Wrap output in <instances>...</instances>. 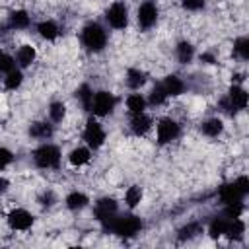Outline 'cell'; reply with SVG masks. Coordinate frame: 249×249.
<instances>
[{"mask_svg": "<svg viewBox=\"0 0 249 249\" xmlns=\"http://www.w3.org/2000/svg\"><path fill=\"white\" fill-rule=\"evenodd\" d=\"M80 41L84 45L86 51L89 53H101L105 51L107 47V41H109V35H107V29L105 25H101L99 21H88L82 31H80Z\"/></svg>", "mask_w": 249, "mask_h": 249, "instance_id": "cell-2", "label": "cell"}, {"mask_svg": "<svg viewBox=\"0 0 249 249\" xmlns=\"http://www.w3.org/2000/svg\"><path fill=\"white\" fill-rule=\"evenodd\" d=\"M89 161H91V148H88L86 144L84 146H74L68 152V163L72 167H84Z\"/></svg>", "mask_w": 249, "mask_h": 249, "instance_id": "cell-18", "label": "cell"}, {"mask_svg": "<svg viewBox=\"0 0 249 249\" xmlns=\"http://www.w3.org/2000/svg\"><path fill=\"white\" fill-rule=\"evenodd\" d=\"M115 107H117V97H115V93H111L109 89H97V91H93V95H91V101H89V109H88V111H91L93 117L103 119V117L113 115Z\"/></svg>", "mask_w": 249, "mask_h": 249, "instance_id": "cell-4", "label": "cell"}, {"mask_svg": "<svg viewBox=\"0 0 249 249\" xmlns=\"http://www.w3.org/2000/svg\"><path fill=\"white\" fill-rule=\"evenodd\" d=\"M158 19H160V10H158L156 2L144 0L138 6V10H136V23H138V27L142 31H148V29H152L158 23Z\"/></svg>", "mask_w": 249, "mask_h": 249, "instance_id": "cell-9", "label": "cell"}, {"mask_svg": "<svg viewBox=\"0 0 249 249\" xmlns=\"http://www.w3.org/2000/svg\"><path fill=\"white\" fill-rule=\"evenodd\" d=\"M124 82L132 91H138L146 82H148V74L140 68H128L124 74Z\"/></svg>", "mask_w": 249, "mask_h": 249, "instance_id": "cell-24", "label": "cell"}, {"mask_svg": "<svg viewBox=\"0 0 249 249\" xmlns=\"http://www.w3.org/2000/svg\"><path fill=\"white\" fill-rule=\"evenodd\" d=\"M233 183L237 185V189L247 196L249 195V179H247V175H239V177H235L233 179Z\"/></svg>", "mask_w": 249, "mask_h": 249, "instance_id": "cell-38", "label": "cell"}, {"mask_svg": "<svg viewBox=\"0 0 249 249\" xmlns=\"http://www.w3.org/2000/svg\"><path fill=\"white\" fill-rule=\"evenodd\" d=\"M200 62H204V64H216V56L212 53H202L200 54Z\"/></svg>", "mask_w": 249, "mask_h": 249, "instance_id": "cell-39", "label": "cell"}, {"mask_svg": "<svg viewBox=\"0 0 249 249\" xmlns=\"http://www.w3.org/2000/svg\"><path fill=\"white\" fill-rule=\"evenodd\" d=\"M16 64H18V68H21V70H25V68H29L35 60H37V49L33 47V45H19L18 47V51H16Z\"/></svg>", "mask_w": 249, "mask_h": 249, "instance_id": "cell-16", "label": "cell"}, {"mask_svg": "<svg viewBox=\"0 0 249 249\" xmlns=\"http://www.w3.org/2000/svg\"><path fill=\"white\" fill-rule=\"evenodd\" d=\"M226 99L230 103V107L235 111H243L247 109V103H249V95H247V89L241 86V84H231V88L228 89L226 93Z\"/></svg>", "mask_w": 249, "mask_h": 249, "instance_id": "cell-11", "label": "cell"}, {"mask_svg": "<svg viewBox=\"0 0 249 249\" xmlns=\"http://www.w3.org/2000/svg\"><path fill=\"white\" fill-rule=\"evenodd\" d=\"M148 105H154V107H161V105H165L167 103V93H165V89H163V86H161V82H158L152 89H150V93H148Z\"/></svg>", "mask_w": 249, "mask_h": 249, "instance_id": "cell-30", "label": "cell"}, {"mask_svg": "<svg viewBox=\"0 0 249 249\" xmlns=\"http://www.w3.org/2000/svg\"><path fill=\"white\" fill-rule=\"evenodd\" d=\"M245 214V202H231V204H222V216L233 220V218H243Z\"/></svg>", "mask_w": 249, "mask_h": 249, "instance_id": "cell-31", "label": "cell"}, {"mask_svg": "<svg viewBox=\"0 0 249 249\" xmlns=\"http://www.w3.org/2000/svg\"><path fill=\"white\" fill-rule=\"evenodd\" d=\"M91 95H93V89H91V86H88V84H82L78 89H76V99L80 101V105H82V109H89V101H91Z\"/></svg>", "mask_w": 249, "mask_h": 249, "instance_id": "cell-33", "label": "cell"}, {"mask_svg": "<svg viewBox=\"0 0 249 249\" xmlns=\"http://www.w3.org/2000/svg\"><path fill=\"white\" fill-rule=\"evenodd\" d=\"M6 224L12 231H29L35 224V216L27 210V208H12L6 216Z\"/></svg>", "mask_w": 249, "mask_h": 249, "instance_id": "cell-8", "label": "cell"}, {"mask_svg": "<svg viewBox=\"0 0 249 249\" xmlns=\"http://www.w3.org/2000/svg\"><path fill=\"white\" fill-rule=\"evenodd\" d=\"M124 105H126L128 115H138V113H144V111H146V107H148V99H146L142 93L132 91V93L126 95Z\"/></svg>", "mask_w": 249, "mask_h": 249, "instance_id": "cell-21", "label": "cell"}, {"mask_svg": "<svg viewBox=\"0 0 249 249\" xmlns=\"http://www.w3.org/2000/svg\"><path fill=\"white\" fill-rule=\"evenodd\" d=\"M31 25V16L25 10H14L8 16V27L14 31H23Z\"/></svg>", "mask_w": 249, "mask_h": 249, "instance_id": "cell-20", "label": "cell"}, {"mask_svg": "<svg viewBox=\"0 0 249 249\" xmlns=\"http://www.w3.org/2000/svg\"><path fill=\"white\" fill-rule=\"evenodd\" d=\"M198 231H200V230H198V224L191 222V224H187V226H183V228L179 230V239H191V237H195Z\"/></svg>", "mask_w": 249, "mask_h": 249, "instance_id": "cell-36", "label": "cell"}, {"mask_svg": "<svg viewBox=\"0 0 249 249\" xmlns=\"http://www.w3.org/2000/svg\"><path fill=\"white\" fill-rule=\"evenodd\" d=\"M10 191V181L6 177H0V196H4Z\"/></svg>", "mask_w": 249, "mask_h": 249, "instance_id": "cell-40", "label": "cell"}, {"mask_svg": "<svg viewBox=\"0 0 249 249\" xmlns=\"http://www.w3.org/2000/svg\"><path fill=\"white\" fill-rule=\"evenodd\" d=\"M128 128L134 136L142 138L146 136L152 128H154V119L144 111V113H138V115H130V121H128Z\"/></svg>", "mask_w": 249, "mask_h": 249, "instance_id": "cell-12", "label": "cell"}, {"mask_svg": "<svg viewBox=\"0 0 249 249\" xmlns=\"http://www.w3.org/2000/svg\"><path fill=\"white\" fill-rule=\"evenodd\" d=\"M161 86H163L167 97H179V95H183L185 89H187V84H185L183 78L177 76V74H167V76L161 80Z\"/></svg>", "mask_w": 249, "mask_h": 249, "instance_id": "cell-17", "label": "cell"}, {"mask_svg": "<svg viewBox=\"0 0 249 249\" xmlns=\"http://www.w3.org/2000/svg\"><path fill=\"white\" fill-rule=\"evenodd\" d=\"M117 214H119V202L113 196H101V198L95 200V204H93V218L101 226H105Z\"/></svg>", "mask_w": 249, "mask_h": 249, "instance_id": "cell-10", "label": "cell"}, {"mask_svg": "<svg viewBox=\"0 0 249 249\" xmlns=\"http://www.w3.org/2000/svg\"><path fill=\"white\" fill-rule=\"evenodd\" d=\"M31 160L39 169H58L62 161V150L53 142H41L33 152Z\"/></svg>", "mask_w": 249, "mask_h": 249, "instance_id": "cell-3", "label": "cell"}, {"mask_svg": "<svg viewBox=\"0 0 249 249\" xmlns=\"http://www.w3.org/2000/svg\"><path fill=\"white\" fill-rule=\"evenodd\" d=\"M53 134H54V124L51 121H37V123H31L29 126V136L33 140L47 142L53 138Z\"/></svg>", "mask_w": 249, "mask_h": 249, "instance_id": "cell-15", "label": "cell"}, {"mask_svg": "<svg viewBox=\"0 0 249 249\" xmlns=\"http://www.w3.org/2000/svg\"><path fill=\"white\" fill-rule=\"evenodd\" d=\"M14 68H18V64H16V56L10 54L8 51L0 49V74H8V72H12Z\"/></svg>", "mask_w": 249, "mask_h": 249, "instance_id": "cell-34", "label": "cell"}, {"mask_svg": "<svg viewBox=\"0 0 249 249\" xmlns=\"http://www.w3.org/2000/svg\"><path fill=\"white\" fill-rule=\"evenodd\" d=\"M47 115H49V121L53 124H58L66 119V105L62 101H51L47 107Z\"/></svg>", "mask_w": 249, "mask_h": 249, "instance_id": "cell-29", "label": "cell"}, {"mask_svg": "<svg viewBox=\"0 0 249 249\" xmlns=\"http://www.w3.org/2000/svg\"><path fill=\"white\" fill-rule=\"evenodd\" d=\"M175 58L179 64H191L195 58V47L191 41H179L175 47Z\"/></svg>", "mask_w": 249, "mask_h": 249, "instance_id": "cell-26", "label": "cell"}, {"mask_svg": "<svg viewBox=\"0 0 249 249\" xmlns=\"http://www.w3.org/2000/svg\"><path fill=\"white\" fill-rule=\"evenodd\" d=\"M181 6L187 12H198L206 6V0H181Z\"/></svg>", "mask_w": 249, "mask_h": 249, "instance_id": "cell-37", "label": "cell"}, {"mask_svg": "<svg viewBox=\"0 0 249 249\" xmlns=\"http://www.w3.org/2000/svg\"><path fill=\"white\" fill-rule=\"evenodd\" d=\"M109 233L117 235V237H123V239H130V237H136L142 228H144V222L140 216H136L134 212H126V214H117L113 216L105 226H103Z\"/></svg>", "mask_w": 249, "mask_h": 249, "instance_id": "cell-1", "label": "cell"}, {"mask_svg": "<svg viewBox=\"0 0 249 249\" xmlns=\"http://www.w3.org/2000/svg\"><path fill=\"white\" fill-rule=\"evenodd\" d=\"M224 121L220 117H210L206 121L200 123V132L206 136V138H218L222 132H224Z\"/></svg>", "mask_w": 249, "mask_h": 249, "instance_id": "cell-22", "label": "cell"}, {"mask_svg": "<svg viewBox=\"0 0 249 249\" xmlns=\"http://www.w3.org/2000/svg\"><path fill=\"white\" fill-rule=\"evenodd\" d=\"M105 23L115 29V31H123L128 27V8L124 2H113L105 8Z\"/></svg>", "mask_w": 249, "mask_h": 249, "instance_id": "cell-7", "label": "cell"}, {"mask_svg": "<svg viewBox=\"0 0 249 249\" xmlns=\"http://www.w3.org/2000/svg\"><path fill=\"white\" fill-rule=\"evenodd\" d=\"M181 136V124L173 117H160L156 121V140L160 146H167Z\"/></svg>", "mask_w": 249, "mask_h": 249, "instance_id": "cell-6", "label": "cell"}, {"mask_svg": "<svg viewBox=\"0 0 249 249\" xmlns=\"http://www.w3.org/2000/svg\"><path fill=\"white\" fill-rule=\"evenodd\" d=\"M14 163V152L6 146H0V171L8 169Z\"/></svg>", "mask_w": 249, "mask_h": 249, "instance_id": "cell-35", "label": "cell"}, {"mask_svg": "<svg viewBox=\"0 0 249 249\" xmlns=\"http://www.w3.org/2000/svg\"><path fill=\"white\" fill-rule=\"evenodd\" d=\"M233 54L239 60H247L249 58V39L245 35H241V37H237L233 41Z\"/></svg>", "mask_w": 249, "mask_h": 249, "instance_id": "cell-32", "label": "cell"}, {"mask_svg": "<svg viewBox=\"0 0 249 249\" xmlns=\"http://www.w3.org/2000/svg\"><path fill=\"white\" fill-rule=\"evenodd\" d=\"M142 198H144V191H142L140 185H130V187H126V191H124V195H123V202H124V206H126L128 210H134L136 206H140V204H142Z\"/></svg>", "mask_w": 249, "mask_h": 249, "instance_id": "cell-23", "label": "cell"}, {"mask_svg": "<svg viewBox=\"0 0 249 249\" xmlns=\"http://www.w3.org/2000/svg\"><path fill=\"white\" fill-rule=\"evenodd\" d=\"M64 206L72 212H80L84 210L86 206H89V196L84 193V191H70L66 196H64Z\"/></svg>", "mask_w": 249, "mask_h": 249, "instance_id": "cell-19", "label": "cell"}, {"mask_svg": "<svg viewBox=\"0 0 249 249\" xmlns=\"http://www.w3.org/2000/svg\"><path fill=\"white\" fill-rule=\"evenodd\" d=\"M23 78H25V76H23V70H21V68H14L12 72L4 74V88H6L8 91H16V89L21 88Z\"/></svg>", "mask_w": 249, "mask_h": 249, "instance_id": "cell-28", "label": "cell"}, {"mask_svg": "<svg viewBox=\"0 0 249 249\" xmlns=\"http://www.w3.org/2000/svg\"><path fill=\"white\" fill-rule=\"evenodd\" d=\"M228 224H230V218H226V216H216V218H212V220L208 222L206 231H208V235H210L212 239H222V237L226 235V231H228Z\"/></svg>", "mask_w": 249, "mask_h": 249, "instance_id": "cell-25", "label": "cell"}, {"mask_svg": "<svg viewBox=\"0 0 249 249\" xmlns=\"http://www.w3.org/2000/svg\"><path fill=\"white\" fill-rule=\"evenodd\" d=\"M218 200L222 204H231V202H241L245 200V195L237 189V185L233 181H228V183H222L220 189H218Z\"/></svg>", "mask_w": 249, "mask_h": 249, "instance_id": "cell-13", "label": "cell"}, {"mask_svg": "<svg viewBox=\"0 0 249 249\" xmlns=\"http://www.w3.org/2000/svg\"><path fill=\"white\" fill-rule=\"evenodd\" d=\"M245 230H247L245 220H243V218H233V220H230L228 231H226L224 237H228L230 241H237V239H241V237L245 235Z\"/></svg>", "mask_w": 249, "mask_h": 249, "instance_id": "cell-27", "label": "cell"}, {"mask_svg": "<svg viewBox=\"0 0 249 249\" xmlns=\"http://www.w3.org/2000/svg\"><path fill=\"white\" fill-rule=\"evenodd\" d=\"M82 140L88 148L91 150H99L105 140H107V132H105V126L99 123L97 117H89L84 124V130H82Z\"/></svg>", "mask_w": 249, "mask_h": 249, "instance_id": "cell-5", "label": "cell"}, {"mask_svg": "<svg viewBox=\"0 0 249 249\" xmlns=\"http://www.w3.org/2000/svg\"><path fill=\"white\" fill-rule=\"evenodd\" d=\"M35 31L43 41H49V43H53L60 37V25L54 19H41L35 25Z\"/></svg>", "mask_w": 249, "mask_h": 249, "instance_id": "cell-14", "label": "cell"}]
</instances>
